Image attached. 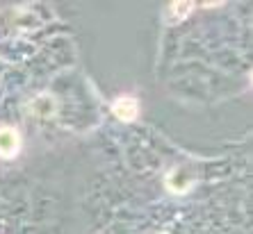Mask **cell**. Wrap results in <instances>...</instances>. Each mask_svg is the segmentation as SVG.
Masks as SVG:
<instances>
[{"mask_svg": "<svg viewBox=\"0 0 253 234\" xmlns=\"http://www.w3.org/2000/svg\"><path fill=\"white\" fill-rule=\"evenodd\" d=\"M18 150H21V136H18V132L14 128H9V125H2L0 128V157L12 159L18 155Z\"/></svg>", "mask_w": 253, "mask_h": 234, "instance_id": "obj_1", "label": "cell"}, {"mask_svg": "<svg viewBox=\"0 0 253 234\" xmlns=\"http://www.w3.org/2000/svg\"><path fill=\"white\" fill-rule=\"evenodd\" d=\"M112 109L121 121H132V118H137V114H139V102H137L135 98H130V96H121L112 105Z\"/></svg>", "mask_w": 253, "mask_h": 234, "instance_id": "obj_2", "label": "cell"}, {"mask_svg": "<svg viewBox=\"0 0 253 234\" xmlns=\"http://www.w3.org/2000/svg\"><path fill=\"white\" fill-rule=\"evenodd\" d=\"M167 187H169L173 193H185V191L189 189V177H187V173H185L183 168H176L169 177H167Z\"/></svg>", "mask_w": 253, "mask_h": 234, "instance_id": "obj_3", "label": "cell"}, {"mask_svg": "<svg viewBox=\"0 0 253 234\" xmlns=\"http://www.w3.org/2000/svg\"><path fill=\"white\" fill-rule=\"evenodd\" d=\"M189 12H192V5H189V2H176V5L171 7V14H173L176 18L187 16Z\"/></svg>", "mask_w": 253, "mask_h": 234, "instance_id": "obj_4", "label": "cell"}]
</instances>
